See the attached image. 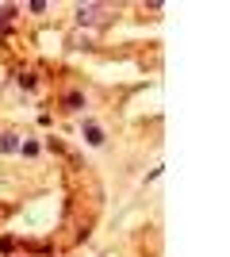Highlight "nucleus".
Masks as SVG:
<instances>
[{"mask_svg": "<svg viewBox=\"0 0 230 257\" xmlns=\"http://www.w3.org/2000/svg\"><path fill=\"white\" fill-rule=\"evenodd\" d=\"M88 142H96V146H100V142H104V135H100V127H92V123H88Z\"/></svg>", "mask_w": 230, "mask_h": 257, "instance_id": "obj_1", "label": "nucleus"}]
</instances>
